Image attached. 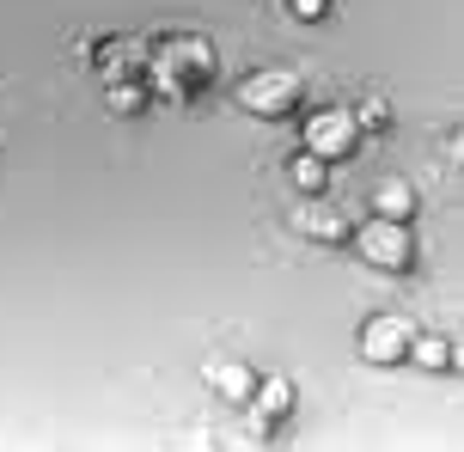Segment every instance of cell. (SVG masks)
<instances>
[{
	"instance_id": "obj_3",
	"label": "cell",
	"mask_w": 464,
	"mask_h": 452,
	"mask_svg": "<svg viewBox=\"0 0 464 452\" xmlns=\"http://www.w3.org/2000/svg\"><path fill=\"white\" fill-rule=\"evenodd\" d=\"M232 98H238V111L256 117V122H294L305 111V80L294 68H256L232 86Z\"/></svg>"
},
{
	"instance_id": "obj_14",
	"label": "cell",
	"mask_w": 464,
	"mask_h": 452,
	"mask_svg": "<svg viewBox=\"0 0 464 452\" xmlns=\"http://www.w3.org/2000/svg\"><path fill=\"white\" fill-rule=\"evenodd\" d=\"M348 117H354V129H361V141H379V135H392V104H385L379 92L354 98V104H348Z\"/></svg>"
},
{
	"instance_id": "obj_11",
	"label": "cell",
	"mask_w": 464,
	"mask_h": 452,
	"mask_svg": "<svg viewBox=\"0 0 464 452\" xmlns=\"http://www.w3.org/2000/svg\"><path fill=\"white\" fill-rule=\"evenodd\" d=\"M416 208H421V190L410 178H379L372 184V215L379 220H416Z\"/></svg>"
},
{
	"instance_id": "obj_7",
	"label": "cell",
	"mask_w": 464,
	"mask_h": 452,
	"mask_svg": "<svg viewBox=\"0 0 464 452\" xmlns=\"http://www.w3.org/2000/svg\"><path fill=\"white\" fill-rule=\"evenodd\" d=\"M294 409H300V391H294V380L263 373V385H256L251 404H245V416H251V440H281V428L294 422Z\"/></svg>"
},
{
	"instance_id": "obj_15",
	"label": "cell",
	"mask_w": 464,
	"mask_h": 452,
	"mask_svg": "<svg viewBox=\"0 0 464 452\" xmlns=\"http://www.w3.org/2000/svg\"><path fill=\"white\" fill-rule=\"evenodd\" d=\"M287 19H300V24H324V19H330V0H287Z\"/></svg>"
},
{
	"instance_id": "obj_8",
	"label": "cell",
	"mask_w": 464,
	"mask_h": 452,
	"mask_svg": "<svg viewBox=\"0 0 464 452\" xmlns=\"http://www.w3.org/2000/svg\"><path fill=\"white\" fill-rule=\"evenodd\" d=\"M86 68L98 80H135L147 73V37H86Z\"/></svg>"
},
{
	"instance_id": "obj_9",
	"label": "cell",
	"mask_w": 464,
	"mask_h": 452,
	"mask_svg": "<svg viewBox=\"0 0 464 452\" xmlns=\"http://www.w3.org/2000/svg\"><path fill=\"white\" fill-rule=\"evenodd\" d=\"M202 385H208L220 404L245 409V404H251V391L263 385V367H256V361H238V355H214L208 367H202Z\"/></svg>"
},
{
	"instance_id": "obj_1",
	"label": "cell",
	"mask_w": 464,
	"mask_h": 452,
	"mask_svg": "<svg viewBox=\"0 0 464 452\" xmlns=\"http://www.w3.org/2000/svg\"><path fill=\"white\" fill-rule=\"evenodd\" d=\"M147 86H153V104H202V98L220 86V49L196 31H165V37H147Z\"/></svg>"
},
{
	"instance_id": "obj_12",
	"label": "cell",
	"mask_w": 464,
	"mask_h": 452,
	"mask_svg": "<svg viewBox=\"0 0 464 452\" xmlns=\"http://www.w3.org/2000/svg\"><path fill=\"white\" fill-rule=\"evenodd\" d=\"M104 104H111V117H147L153 111L147 73H135V80H104Z\"/></svg>"
},
{
	"instance_id": "obj_6",
	"label": "cell",
	"mask_w": 464,
	"mask_h": 452,
	"mask_svg": "<svg viewBox=\"0 0 464 452\" xmlns=\"http://www.w3.org/2000/svg\"><path fill=\"white\" fill-rule=\"evenodd\" d=\"M287 226H294L305 245L348 251V238H354V226H361V220L348 215L343 202H330V196H300V202H294V215H287Z\"/></svg>"
},
{
	"instance_id": "obj_4",
	"label": "cell",
	"mask_w": 464,
	"mask_h": 452,
	"mask_svg": "<svg viewBox=\"0 0 464 452\" xmlns=\"http://www.w3.org/2000/svg\"><path fill=\"white\" fill-rule=\"evenodd\" d=\"M300 147L318 153L324 166H348L367 141H361V129H354V117H348V104H324V111L300 117Z\"/></svg>"
},
{
	"instance_id": "obj_5",
	"label": "cell",
	"mask_w": 464,
	"mask_h": 452,
	"mask_svg": "<svg viewBox=\"0 0 464 452\" xmlns=\"http://www.w3.org/2000/svg\"><path fill=\"white\" fill-rule=\"evenodd\" d=\"M410 342H416V324L403 312H372L354 331V355L367 367H410Z\"/></svg>"
},
{
	"instance_id": "obj_2",
	"label": "cell",
	"mask_w": 464,
	"mask_h": 452,
	"mask_svg": "<svg viewBox=\"0 0 464 452\" xmlns=\"http://www.w3.org/2000/svg\"><path fill=\"white\" fill-rule=\"evenodd\" d=\"M354 251H361V263H367L372 275H392V282H410L421 269V238H416V220H379L372 215L367 226H354V238H348Z\"/></svg>"
},
{
	"instance_id": "obj_10",
	"label": "cell",
	"mask_w": 464,
	"mask_h": 452,
	"mask_svg": "<svg viewBox=\"0 0 464 452\" xmlns=\"http://www.w3.org/2000/svg\"><path fill=\"white\" fill-rule=\"evenodd\" d=\"M330 171H336V166H324V159L305 153V147H294V153L281 159V178H287V190H294V196H324L330 190Z\"/></svg>"
},
{
	"instance_id": "obj_13",
	"label": "cell",
	"mask_w": 464,
	"mask_h": 452,
	"mask_svg": "<svg viewBox=\"0 0 464 452\" xmlns=\"http://www.w3.org/2000/svg\"><path fill=\"white\" fill-rule=\"evenodd\" d=\"M410 367H421V373H452L459 367V355H452V336H421L410 342Z\"/></svg>"
}]
</instances>
